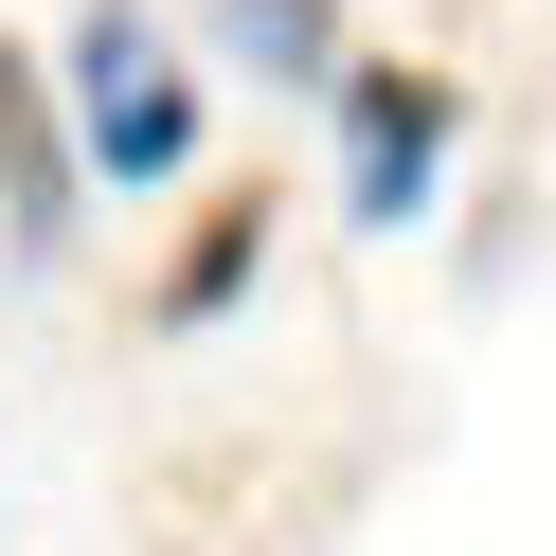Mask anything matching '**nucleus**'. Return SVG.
<instances>
[{
	"label": "nucleus",
	"instance_id": "3",
	"mask_svg": "<svg viewBox=\"0 0 556 556\" xmlns=\"http://www.w3.org/2000/svg\"><path fill=\"white\" fill-rule=\"evenodd\" d=\"M73 109H54V73L18 37H0V233H18V252H73Z\"/></svg>",
	"mask_w": 556,
	"mask_h": 556
},
{
	"label": "nucleus",
	"instance_id": "2",
	"mask_svg": "<svg viewBox=\"0 0 556 556\" xmlns=\"http://www.w3.org/2000/svg\"><path fill=\"white\" fill-rule=\"evenodd\" d=\"M324 109H341V216H359V233H413V216L448 198L467 90H448V73H395V54H377V73L341 54V73H324Z\"/></svg>",
	"mask_w": 556,
	"mask_h": 556
},
{
	"label": "nucleus",
	"instance_id": "4",
	"mask_svg": "<svg viewBox=\"0 0 556 556\" xmlns=\"http://www.w3.org/2000/svg\"><path fill=\"white\" fill-rule=\"evenodd\" d=\"M269 233H288V216H269V180H233V198H198V233H180V269H162L144 305H162V324H180V341H198V324H233V305H252V269H269Z\"/></svg>",
	"mask_w": 556,
	"mask_h": 556
},
{
	"label": "nucleus",
	"instance_id": "1",
	"mask_svg": "<svg viewBox=\"0 0 556 556\" xmlns=\"http://www.w3.org/2000/svg\"><path fill=\"white\" fill-rule=\"evenodd\" d=\"M54 109H73V162H90L109 198H162V180L198 162V126H216V90L162 54L144 0H90L73 37H54Z\"/></svg>",
	"mask_w": 556,
	"mask_h": 556
},
{
	"label": "nucleus",
	"instance_id": "5",
	"mask_svg": "<svg viewBox=\"0 0 556 556\" xmlns=\"http://www.w3.org/2000/svg\"><path fill=\"white\" fill-rule=\"evenodd\" d=\"M216 37L252 54V90H324L341 73V0H216Z\"/></svg>",
	"mask_w": 556,
	"mask_h": 556
}]
</instances>
